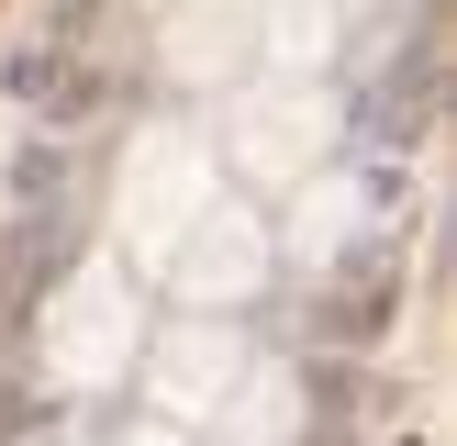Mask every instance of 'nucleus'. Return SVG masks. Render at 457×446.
I'll return each mask as SVG.
<instances>
[{
  "mask_svg": "<svg viewBox=\"0 0 457 446\" xmlns=\"http://www.w3.org/2000/svg\"><path fill=\"white\" fill-rule=\"evenodd\" d=\"M335 12H346V22H357V12H379V0H335Z\"/></svg>",
  "mask_w": 457,
  "mask_h": 446,
  "instance_id": "obj_11",
  "label": "nucleus"
},
{
  "mask_svg": "<svg viewBox=\"0 0 457 446\" xmlns=\"http://www.w3.org/2000/svg\"><path fill=\"white\" fill-rule=\"evenodd\" d=\"M212 424H223V446H290L302 435V368H279V357L257 368V357H245V379L223 391Z\"/></svg>",
  "mask_w": 457,
  "mask_h": 446,
  "instance_id": "obj_7",
  "label": "nucleus"
},
{
  "mask_svg": "<svg viewBox=\"0 0 457 446\" xmlns=\"http://www.w3.org/2000/svg\"><path fill=\"white\" fill-rule=\"evenodd\" d=\"M134 346H145L134 279L112 257H89L79 279L56 290V312H45V368H56V391H112V379L134 368Z\"/></svg>",
  "mask_w": 457,
  "mask_h": 446,
  "instance_id": "obj_4",
  "label": "nucleus"
},
{
  "mask_svg": "<svg viewBox=\"0 0 457 446\" xmlns=\"http://www.w3.org/2000/svg\"><path fill=\"white\" fill-rule=\"evenodd\" d=\"M156 12H168V0H156Z\"/></svg>",
  "mask_w": 457,
  "mask_h": 446,
  "instance_id": "obj_12",
  "label": "nucleus"
},
{
  "mask_svg": "<svg viewBox=\"0 0 457 446\" xmlns=\"http://www.w3.org/2000/svg\"><path fill=\"white\" fill-rule=\"evenodd\" d=\"M223 168H245L257 190H290V178H312L335 156V89L324 78H268V89H235V112H223Z\"/></svg>",
  "mask_w": 457,
  "mask_h": 446,
  "instance_id": "obj_2",
  "label": "nucleus"
},
{
  "mask_svg": "<svg viewBox=\"0 0 457 446\" xmlns=\"http://www.w3.org/2000/svg\"><path fill=\"white\" fill-rule=\"evenodd\" d=\"M335 34H346V12H335V0H257V45L290 67V78H302V67H324Z\"/></svg>",
  "mask_w": 457,
  "mask_h": 446,
  "instance_id": "obj_9",
  "label": "nucleus"
},
{
  "mask_svg": "<svg viewBox=\"0 0 457 446\" xmlns=\"http://www.w3.org/2000/svg\"><path fill=\"white\" fill-rule=\"evenodd\" d=\"M223 190V156L201 123H145L123 145V168H112V235H123V257H168V235L201 212V201Z\"/></svg>",
  "mask_w": 457,
  "mask_h": 446,
  "instance_id": "obj_1",
  "label": "nucleus"
},
{
  "mask_svg": "<svg viewBox=\"0 0 457 446\" xmlns=\"http://www.w3.org/2000/svg\"><path fill=\"white\" fill-rule=\"evenodd\" d=\"M245 45H257V0H168V22H156V56L179 89H223Z\"/></svg>",
  "mask_w": 457,
  "mask_h": 446,
  "instance_id": "obj_6",
  "label": "nucleus"
},
{
  "mask_svg": "<svg viewBox=\"0 0 457 446\" xmlns=\"http://www.w3.org/2000/svg\"><path fill=\"white\" fill-rule=\"evenodd\" d=\"M290 257H335V245L357 235V223H369V190H357V178H335V168H312V178H290Z\"/></svg>",
  "mask_w": 457,
  "mask_h": 446,
  "instance_id": "obj_8",
  "label": "nucleus"
},
{
  "mask_svg": "<svg viewBox=\"0 0 457 446\" xmlns=\"http://www.w3.org/2000/svg\"><path fill=\"white\" fill-rule=\"evenodd\" d=\"M134 446H190V424H145V435H134Z\"/></svg>",
  "mask_w": 457,
  "mask_h": 446,
  "instance_id": "obj_10",
  "label": "nucleus"
},
{
  "mask_svg": "<svg viewBox=\"0 0 457 446\" xmlns=\"http://www.w3.org/2000/svg\"><path fill=\"white\" fill-rule=\"evenodd\" d=\"M145 357V401H156V424H212L223 413V391L245 379V334L235 324H212V312H179L156 346H134Z\"/></svg>",
  "mask_w": 457,
  "mask_h": 446,
  "instance_id": "obj_5",
  "label": "nucleus"
},
{
  "mask_svg": "<svg viewBox=\"0 0 457 446\" xmlns=\"http://www.w3.org/2000/svg\"><path fill=\"white\" fill-rule=\"evenodd\" d=\"M268 257H279V235H268L245 201H201L190 223L168 235V257H156V279H168V301L179 312H235V301H257L268 290Z\"/></svg>",
  "mask_w": 457,
  "mask_h": 446,
  "instance_id": "obj_3",
  "label": "nucleus"
}]
</instances>
